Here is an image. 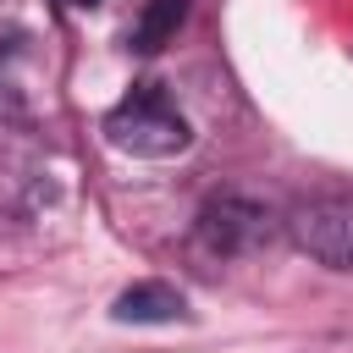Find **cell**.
Instances as JSON below:
<instances>
[{
    "instance_id": "6",
    "label": "cell",
    "mask_w": 353,
    "mask_h": 353,
    "mask_svg": "<svg viewBox=\"0 0 353 353\" xmlns=\"http://www.w3.org/2000/svg\"><path fill=\"white\" fill-rule=\"evenodd\" d=\"M61 6H72V11H94L99 0H61Z\"/></svg>"
},
{
    "instance_id": "1",
    "label": "cell",
    "mask_w": 353,
    "mask_h": 353,
    "mask_svg": "<svg viewBox=\"0 0 353 353\" xmlns=\"http://www.w3.org/2000/svg\"><path fill=\"white\" fill-rule=\"evenodd\" d=\"M105 143L138 160H171L193 143L188 116L160 94V83H138L110 116H105Z\"/></svg>"
},
{
    "instance_id": "4",
    "label": "cell",
    "mask_w": 353,
    "mask_h": 353,
    "mask_svg": "<svg viewBox=\"0 0 353 353\" xmlns=\"http://www.w3.org/2000/svg\"><path fill=\"white\" fill-rule=\"evenodd\" d=\"M110 314L121 325H165V320L182 314V292L171 281H132L127 292H116Z\"/></svg>"
},
{
    "instance_id": "5",
    "label": "cell",
    "mask_w": 353,
    "mask_h": 353,
    "mask_svg": "<svg viewBox=\"0 0 353 353\" xmlns=\"http://www.w3.org/2000/svg\"><path fill=\"white\" fill-rule=\"evenodd\" d=\"M182 22H188V0H143L138 22H132V33H127V50H138V55H160V50L176 39Z\"/></svg>"
},
{
    "instance_id": "3",
    "label": "cell",
    "mask_w": 353,
    "mask_h": 353,
    "mask_svg": "<svg viewBox=\"0 0 353 353\" xmlns=\"http://www.w3.org/2000/svg\"><path fill=\"white\" fill-rule=\"evenodd\" d=\"M193 237H199L204 254L237 259V254H248V248H259V243L270 237V215H265V204H254V199H243V193H221V199H210V204L199 210Z\"/></svg>"
},
{
    "instance_id": "2",
    "label": "cell",
    "mask_w": 353,
    "mask_h": 353,
    "mask_svg": "<svg viewBox=\"0 0 353 353\" xmlns=\"http://www.w3.org/2000/svg\"><path fill=\"white\" fill-rule=\"evenodd\" d=\"M287 232L314 265L353 270V199H309L292 210Z\"/></svg>"
}]
</instances>
